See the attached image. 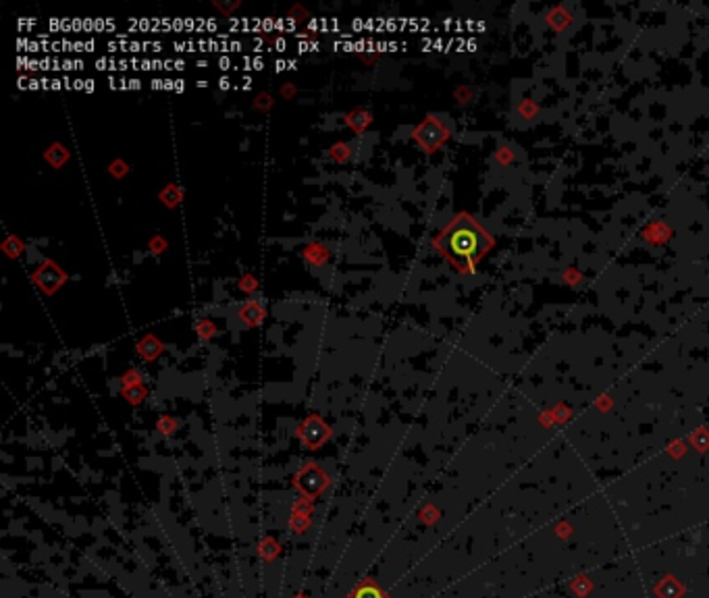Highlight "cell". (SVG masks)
Listing matches in <instances>:
<instances>
[{
	"mask_svg": "<svg viewBox=\"0 0 709 598\" xmlns=\"http://www.w3.org/2000/svg\"><path fill=\"white\" fill-rule=\"evenodd\" d=\"M435 246L456 268L470 272L493 246V239L468 214H458L439 233Z\"/></svg>",
	"mask_w": 709,
	"mask_h": 598,
	"instance_id": "6da1fadb",
	"label": "cell"
}]
</instances>
